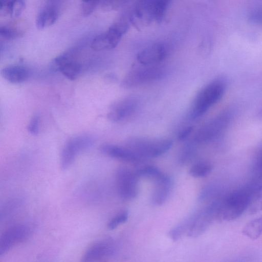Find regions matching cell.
Returning <instances> with one entry per match:
<instances>
[{
  "label": "cell",
  "mask_w": 262,
  "mask_h": 262,
  "mask_svg": "<svg viewBox=\"0 0 262 262\" xmlns=\"http://www.w3.org/2000/svg\"><path fill=\"white\" fill-rule=\"evenodd\" d=\"M25 7V0H0L1 15L14 18L21 15Z\"/></svg>",
  "instance_id": "obj_20"
},
{
  "label": "cell",
  "mask_w": 262,
  "mask_h": 262,
  "mask_svg": "<svg viewBox=\"0 0 262 262\" xmlns=\"http://www.w3.org/2000/svg\"><path fill=\"white\" fill-rule=\"evenodd\" d=\"M1 74L8 81L12 83H20L27 80L30 72L24 66L11 65L3 69Z\"/></svg>",
  "instance_id": "obj_19"
},
{
  "label": "cell",
  "mask_w": 262,
  "mask_h": 262,
  "mask_svg": "<svg viewBox=\"0 0 262 262\" xmlns=\"http://www.w3.org/2000/svg\"><path fill=\"white\" fill-rule=\"evenodd\" d=\"M193 215L185 219L170 230L168 234L171 239L174 241H177L181 238L184 234L187 233Z\"/></svg>",
  "instance_id": "obj_24"
},
{
  "label": "cell",
  "mask_w": 262,
  "mask_h": 262,
  "mask_svg": "<svg viewBox=\"0 0 262 262\" xmlns=\"http://www.w3.org/2000/svg\"><path fill=\"white\" fill-rule=\"evenodd\" d=\"M136 173L140 178L149 179L154 180L163 173L157 167L152 165H146L138 169Z\"/></svg>",
  "instance_id": "obj_26"
},
{
  "label": "cell",
  "mask_w": 262,
  "mask_h": 262,
  "mask_svg": "<svg viewBox=\"0 0 262 262\" xmlns=\"http://www.w3.org/2000/svg\"><path fill=\"white\" fill-rule=\"evenodd\" d=\"M243 233L252 239H256L262 234V215L253 219L244 227Z\"/></svg>",
  "instance_id": "obj_21"
},
{
  "label": "cell",
  "mask_w": 262,
  "mask_h": 262,
  "mask_svg": "<svg viewBox=\"0 0 262 262\" xmlns=\"http://www.w3.org/2000/svg\"><path fill=\"white\" fill-rule=\"evenodd\" d=\"M197 145L193 140L184 145L179 156V161L181 164L188 163L194 158L196 152Z\"/></svg>",
  "instance_id": "obj_23"
},
{
  "label": "cell",
  "mask_w": 262,
  "mask_h": 262,
  "mask_svg": "<svg viewBox=\"0 0 262 262\" xmlns=\"http://www.w3.org/2000/svg\"><path fill=\"white\" fill-rule=\"evenodd\" d=\"M259 190L251 182L232 190L222 198L214 201L216 219L230 221L234 220L249 208L255 194Z\"/></svg>",
  "instance_id": "obj_1"
},
{
  "label": "cell",
  "mask_w": 262,
  "mask_h": 262,
  "mask_svg": "<svg viewBox=\"0 0 262 262\" xmlns=\"http://www.w3.org/2000/svg\"><path fill=\"white\" fill-rule=\"evenodd\" d=\"M142 66L132 69L126 74L122 82L124 88H134L156 81L166 75L167 70L163 66Z\"/></svg>",
  "instance_id": "obj_4"
},
{
  "label": "cell",
  "mask_w": 262,
  "mask_h": 262,
  "mask_svg": "<svg viewBox=\"0 0 262 262\" xmlns=\"http://www.w3.org/2000/svg\"><path fill=\"white\" fill-rule=\"evenodd\" d=\"M192 130L193 127L190 126L184 127L179 132L178 135V139L180 141L186 140L190 135Z\"/></svg>",
  "instance_id": "obj_33"
},
{
  "label": "cell",
  "mask_w": 262,
  "mask_h": 262,
  "mask_svg": "<svg viewBox=\"0 0 262 262\" xmlns=\"http://www.w3.org/2000/svg\"><path fill=\"white\" fill-rule=\"evenodd\" d=\"M155 20L154 0H138L130 21L135 25H146Z\"/></svg>",
  "instance_id": "obj_16"
},
{
  "label": "cell",
  "mask_w": 262,
  "mask_h": 262,
  "mask_svg": "<svg viewBox=\"0 0 262 262\" xmlns=\"http://www.w3.org/2000/svg\"><path fill=\"white\" fill-rule=\"evenodd\" d=\"M73 54L74 50H71L55 58L51 64L53 71H59L71 80L77 79L81 69V64L73 59Z\"/></svg>",
  "instance_id": "obj_12"
},
{
  "label": "cell",
  "mask_w": 262,
  "mask_h": 262,
  "mask_svg": "<svg viewBox=\"0 0 262 262\" xmlns=\"http://www.w3.org/2000/svg\"><path fill=\"white\" fill-rule=\"evenodd\" d=\"M248 19L253 24L262 26V8L255 10L250 13Z\"/></svg>",
  "instance_id": "obj_32"
},
{
  "label": "cell",
  "mask_w": 262,
  "mask_h": 262,
  "mask_svg": "<svg viewBox=\"0 0 262 262\" xmlns=\"http://www.w3.org/2000/svg\"><path fill=\"white\" fill-rule=\"evenodd\" d=\"M216 219V208L213 202L205 208L193 215L187 232L189 237H196L209 228L213 221Z\"/></svg>",
  "instance_id": "obj_11"
},
{
  "label": "cell",
  "mask_w": 262,
  "mask_h": 262,
  "mask_svg": "<svg viewBox=\"0 0 262 262\" xmlns=\"http://www.w3.org/2000/svg\"><path fill=\"white\" fill-rule=\"evenodd\" d=\"M82 3H94L98 4L100 0H81Z\"/></svg>",
  "instance_id": "obj_34"
},
{
  "label": "cell",
  "mask_w": 262,
  "mask_h": 262,
  "mask_svg": "<svg viewBox=\"0 0 262 262\" xmlns=\"http://www.w3.org/2000/svg\"><path fill=\"white\" fill-rule=\"evenodd\" d=\"M40 118L38 115H34L28 124V129L30 134L36 135L39 131Z\"/></svg>",
  "instance_id": "obj_31"
},
{
  "label": "cell",
  "mask_w": 262,
  "mask_h": 262,
  "mask_svg": "<svg viewBox=\"0 0 262 262\" xmlns=\"http://www.w3.org/2000/svg\"><path fill=\"white\" fill-rule=\"evenodd\" d=\"M140 106L136 97L129 96L115 102L110 107L107 118L114 122H121L134 115Z\"/></svg>",
  "instance_id": "obj_10"
},
{
  "label": "cell",
  "mask_w": 262,
  "mask_h": 262,
  "mask_svg": "<svg viewBox=\"0 0 262 262\" xmlns=\"http://www.w3.org/2000/svg\"><path fill=\"white\" fill-rule=\"evenodd\" d=\"M172 145V141L166 138L133 137L125 142L126 146L144 159L162 156Z\"/></svg>",
  "instance_id": "obj_3"
},
{
  "label": "cell",
  "mask_w": 262,
  "mask_h": 262,
  "mask_svg": "<svg viewBox=\"0 0 262 262\" xmlns=\"http://www.w3.org/2000/svg\"><path fill=\"white\" fill-rule=\"evenodd\" d=\"M58 11L54 5L48 4L42 8L37 15L36 25L38 29H43L53 25L58 17Z\"/></svg>",
  "instance_id": "obj_18"
},
{
  "label": "cell",
  "mask_w": 262,
  "mask_h": 262,
  "mask_svg": "<svg viewBox=\"0 0 262 262\" xmlns=\"http://www.w3.org/2000/svg\"><path fill=\"white\" fill-rule=\"evenodd\" d=\"M47 1L49 3V4H52V5H55V3L60 0H47Z\"/></svg>",
  "instance_id": "obj_35"
},
{
  "label": "cell",
  "mask_w": 262,
  "mask_h": 262,
  "mask_svg": "<svg viewBox=\"0 0 262 262\" xmlns=\"http://www.w3.org/2000/svg\"><path fill=\"white\" fill-rule=\"evenodd\" d=\"M93 143V139L88 136H78L70 139L66 143L61 151V169L66 170L70 167L77 156L81 152L92 146Z\"/></svg>",
  "instance_id": "obj_8"
},
{
  "label": "cell",
  "mask_w": 262,
  "mask_h": 262,
  "mask_svg": "<svg viewBox=\"0 0 262 262\" xmlns=\"http://www.w3.org/2000/svg\"><path fill=\"white\" fill-rule=\"evenodd\" d=\"M100 151L107 157L131 164H138L144 160L125 145L105 144L100 146Z\"/></svg>",
  "instance_id": "obj_14"
},
{
  "label": "cell",
  "mask_w": 262,
  "mask_h": 262,
  "mask_svg": "<svg viewBox=\"0 0 262 262\" xmlns=\"http://www.w3.org/2000/svg\"><path fill=\"white\" fill-rule=\"evenodd\" d=\"M256 185L262 188V149L256 156L254 165L253 179L252 181Z\"/></svg>",
  "instance_id": "obj_27"
},
{
  "label": "cell",
  "mask_w": 262,
  "mask_h": 262,
  "mask_svg": "<svg viewBox=\"0 0 262 262\" xmlns=\"http://www.w3.org/2000/svg\"><path fill=\"white\" fill-rule=\"evenodd\" d=\"M212 169L213 166L211 163L202 161L192 165L189 173L194 178H203L208 176L212 171Z\"/></svg>",
  "instance_id": "obj_22"
},
{
  "label": "cell",
  "mask_w": 262,
  "mask_h": 262,
  "mask_svg": "<svg viewBox=\"0 0 262 262\" xmlns=\"http://www.w3.org/2000/svg\"><path fill=\"white\" fill-rule=\"evenodd\" d=\"M138 180L136 172L125 167L118 168L116 172V181L119 196L127 200L136 198L139 192Z\"/></svg>",
  "instance_id": "obj_6"
},
{
  "label": "cell",
  "mask_w": 262,
  "mask_h": 262,
  "mask_svg": "<svg viewBox=\"0 0 262 262\" xmlns=\"http://www.w3.org/2000/svg\"><path fill=\"white\" fill-rule=\"evenodd\" d=\"M225 90L224 82L216 79L205 85L195 95L190 107L189 116L197 119L206 113L223 96Z\"/></svg>",
  "instance_id": "obj_2"
},
{
  "label": "cell",
  "mask_w": 262,
  "mask_h": 262,
  "mask_svg": "<svg viewBox=\"0 0 262 262\" xmlns=\"http://www.w3.org/2000/svg\"><path fill=\"white\" fill-rule=\"evenodd\" d=\"M171 0H154L155 6V20L161 22L166 12Z\"/></svg>",
  "instance_id": "obj_28"
},
{
  "label": "cell",
  "mask_w": 262,
  "mask_h": 262,
  "mask_svg": "<svg viewBox=\"0 0 262 262\" xmlns=\"http://www.w3.org/2000/svg\"><path fill=\"white\" fill-rule=\"evenodd\" d=\"M167 50L164 45L157 43L141 51L137 56L138 62L143 66L157 65L166 57Z\"/></svg>",
  "instance_id": "obj_15"
},
{
  "label": "cell",
  "mask_w": 262,
  "mask_h": 262,
  "mask_svg": "<svg viewBox=\"0 0 262 262\" xmlns=\"http://www.w3.org/2000/svg\"><path fill=\"white\" fill-rule=\"evenodd\" d=\"M116 246L111 239H102L92 244L84 252L82 261H97L113 256L116 251Z\"/></svg>",
  "instance_id": "obj_13"
},
{
  "label": "cell",
  "mask_w": 262,
  "mask_h": 262,
  "mask_svg": "<svg viewBox=\"0 0 262 262\" xmlns=\"http://www.w3.org/2000/svg\"><path fill=\"white\" fill-rule=\"evenodd\" d=\"M151 202L155 206L163 205L167 200L171 188L170 178L164 173L155 179Z\"/></svg>",
  "instance_id": "obj_17"
},
{
  "label": "cell",
  "mask_w": 262,
  "mask_h": 262,
  "mask_svg": "<svg viewBox=\"0 0 262 262\" xmlns=\"http://www.w3.org/2000/svg\"><path fill=\"white\" fill-rule=\"evenodd\" d=\"M31 233V227L25 224L14 225L5 230L0 237V256L27 240Z\"/></svg>",
  "instance_id": "obj_7"
},
{
  "label": "cell",
  "mask_w": 262,
  "mask_h": 262,
  "mask_svg": "<svg viewBox=\"0 0 262 262\" xmlns=\"http://www.w3.org/2000/svg\"><path fill=\"white\" fill-rule=\"evenodd\" d=\"M24 32L15 25H4L0 27V35L7 40H14L23 36Z\"/></svg>",
  "instance_id": "obj_25"
},
{
  "label": "cell",
  "mask_w": 262,
  "mask_h": 262,
  "mask_svg": "<svg viewBox=\"0 0 262 262\" xmlns=\"http://www.w3.org/2000/svg\"><path fill=\"white\" fill-rule=\"evenodd\" d=\"M127 31L123 26L113 23L106 32L93 38L91 47L97 51L113 49L118 45L122 36Z\"/></svg>",
  "instance_id": "obj_9"
},
{
  "label": "cell",
  "mask_w": 262,
  "mask_h": 262,
  "mask_svg": "<svg viewBox=\"0 0 262 262\" xmlns=\"http://www.w3.org/2000/svg\"><path fill=\"white\" fill-rule=\"evenodd\" d=\"M130 0H101L102 8L107 11L117 10Z\"/></svg>",
  "instance_id": "obj_30"
},
{
  "label": "cell",
  "mask_w": 262,
  "mask_h": 262,
  "mask_svg": "<svg viewBox=\"0 0 262 262\" xmlns=\"http://www.w3.org/2000/svg\"><path fill=\"white\" fill-rule=\"evenodd\" d=\"M128 217L127 211H123L114 216L108 223L107 227L110 230H114L120 225L125 223Z\"/></svg>",
  "instance_id": "obj_29"
},
{
  "label": "cell",
  "mask_w": 262,
  "mask_h": 262,
  "mask_svg": "<svg viewBox=\"0 0 262 262\" xmlns=\"http://www.w3.org/2000/svg\"><path fill=\"white\" fill-rule=\"evenodd\" d=\"M230 120L227 114H221L203 125L195 134L193 140L197 144L209 142L216 139L226 128Z\"/></svg>",
  "instance_id": "obj_5"
}]
</instances>
